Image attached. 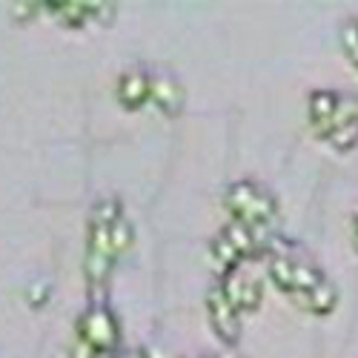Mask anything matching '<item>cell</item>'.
Here are the masks:
<instances>
[{
    "label": "cell",
    "instance_id": "obj_2",
    "mask_svg": "<svg viewBox=\"0 0 358 358\" xmlns=\"http://www.w3.org/2000/svg\"><path fill=\"white\" fill-rule=\"evenodd\" d=\"M78 341L92 347L98 355H109L121 344V321L112 313V307L103 304H89L78 318Z\"/></svg>",
    "mask_w": 358,
    "mask_h": 358
},
{
    "label": "cell",
    "instance_id": "obj_16",
    "mask_svg": "<svg viewBox=\"0 0 358 358\" xmlns=\"http://www.w3.org/2000/svg\"><path fill=\"white\" fill-rule=\"evenodd\" d=\"M117 358H152V355H149L146 350H141V347H138V350H129V352H124V355H117Z\"/></svg>",
    "mask_w": 358,
    "mask_h": 358
},
{
    "label": "cell",
    "instance_id": "obj_8",
    "mask_svg": "<svg viewBox=\"0 0 358 358\" xmlns=\"http://www.w3.org/2000/svg\"><path fill=\"white\" fill-rule=\"evenodd\" d=\"M292 301L301 307L304 313H313V315H330L336 307H338V289L330 284V278L321 281L315 289L310 292H298V295H289Z\"/></svg>",
    "mask_w": 358,
    "mask_h": 358
},
{
    "label": "cell",
    "instance_id": "obj_10",
    "mask_svg": "<svg viewBox=\"0 0 358 358\" xmlns=\"http://www.w3.org/2000/svg\"><path fill=\"white\" fill-rule=\"evenodd\" d=\"M49 15L57 17V23H64V26H86L89 20H95V9L98 3H49L43 6Z\"/></svg>",
    "mask_w": 358,
    "mask_h": 358
},
{
    "label": "cell",
    "instance_id": "obj_9",
    "mask_svg": "<svg viewBox=\"0 0 358 358\" xmlns=\"http://www.w3.org/2000/svg\"><path fill=\"white\" fill-rule=\"evenodd\" d=\"M210 261H213V270H215L218 278H224V275H229L235 270H241V264H244L241 255L232 250V244L227 241L221 232L213 238V244H210Z\"/></svg>",
    "mask_w": 358,
    "mask_h": 358
},
{
    "label": "cell",
    "instance_id": "obj_18",
    "mask_svg": "<svg viewBox=\"0 0 358 358\" xmlns=\"http://www.w3.org/2000/svg\"><path fill=\"white\" fill-rule=\"evenodd\" d=\"M355 247H358V218H355Z\"/></svg>",
    "mask_w": 358,
    "mask_h": 358
},
{
    "label": "cell",
    "instance_id": "obj_15",
    "mask_svg": "<svg viewBox=\"0 0 358 358\" xmlns=\"http://www.w3.org/2000/svg\"><path fill=\"white\" fill-rule=\"evenodd\" d=\"M55 358H103V355H98L92 347H86L83 341H78V338H75L69 347H64V350L57 352Z\"/></svg>",
    "mask_w": 358,
    "mask_h": 358
},
{
    "label": "cell",
    "instance_id": "obj_14",
    "mask_svg": "<svg viewBox=\"0 0 358 358\" xmlns=\"http://www.w3.org/2000/svg\"><path fill=\"white\" fill-rule=\"evenodd\" d=\"M338 38H341V49L350 57V64L358 66V17H347L341 23Z\"/></svg>",
    "mask_w": 358,
    "mask_h": 358
},
{
    "label": "cell",
    "instance_id": "obj_5",
    "mask_svg": "<svg viewBox=\"0 0 358 358\" xmlns=\"http://www.w3.org/2000/svg\"><path fill=\"white\" fill-rule=\"evenodd\" d=\"M307 109L318 138H324L336 124L344 121V95H338L336 89H315L307 98Z\"/></svg>",
    "mask_w": 358,
    "mask_h": 358
},
{
    "label": "cell",
    "instance_id": "obj_12",
    "mask_svg": "<svg viewBox=\"0 0 358 358\" xmlns=\"http://www.w3.org/2000/svg\"><path fill=\"white\" fill-rule=\"evenodd\" d=\"M109 235H112V247H115V255H117V258L127 255V252L132 250V244H135V229H132V224L127 221V215L109 227Z\"/></svg>",
    "mask_w": 358,
    "mask_h": 358
},
{
    "label": "cell",
    "instance_id": "obj_1",
    "mask_svg": "<svg viewBox=\"0 0 358 358\" xmlns=\"http://www.w3.org/2000/svg\"><path fill=\"white\" fill-rule=\"evenodd\" d=\"M224 203L232 215V221L247 227H266L275 229L278 221V203L275 195L266 192L255 181H232L224 192Z\"/></svg>",
    "mask_w": 358,
    "mask_h": 358
},
{
    "label": "cell",
    "instance_id": "obj_3",
    "mask_svg": "<svg viewBox=\"0 0 358 358\" xmlns=\"http://www.w3.org/2000/svg\"><path fill=\"white\" fill-rule=\"evenodd\" d=\"M206 315H210V324H213L215 336L227 347H235L238 338H241V313L232 307V301L221 289V284H213L210 292H206Z\"/></svg>",
    "mask_w": 358,
    "mask_h": 358
},
{
    "label": "cell",
    "instance_id": "obj_13",
    "mask_svg": "<svg viewBox=\"0 0 358 358\" xmlns=\"http://www.w3.org/2000/svg\"><path fill=\"white\" fill-rule=\"evenodd\" d=\"M121 218H124V206L117 203L115 198H101L92 206V215H89L92 224H103V227H112L115 221H121Z\"/></svg>",
    "mask_w": 358,
    "mask_h": 358
},
{
    "label": "cell",
    "instance_id": "obj_4",
    "mask_svg": "<svg viewBox=\"0 0 358 358\" xmlns=\"http://www.w3.org/2000/svg\"><path fill=\"white\" fill-rule=\"evenodd\" d=\"M218 284H221V289L227 292V298L232 301V307L238 313H255L261 307V301H264L261 281L255 275L244 273V270H235V273L218 278Z\"/></svg>",
    "mask_w": 358,
    "mask_h": 358
},
{
    "label": "cell",
    "instance_id": "obj_6",
    "mask_svg": "<svg viewBox=\"0 0 358 358\" xmlns=\"http://www.w3.org/2000/svg\"><path fill=\"white\" fill-rule=\"evenodd\" d=\"M149 101L164 115H181L184 109V86L172 72H149Z\"/></svg>",
    "mask_w": 358,
    "mask_h": 358
},
{
    "label": "cell",
    "instance_id": "obj_7",
    "mask_svg": "<svg viewBox=\"0 0 358 358\" xmlns=\"http://www.w3.org/2000/svg\"><path fill=\"white\" fill-rule=\"evenodd\" d=\"M117 101H121L124 109L135 112L141 106L149 103V72L146 69H127L121 72V78H117Z\"/></svg>",
    "mask_w": 358,
    "mask_h": 358
},
{
    "label": "cell",
    "instance_id": "obj_17",
    "mask_svg": "<svg viewBox=\"0 0 358 358\" xmlns=\"http://www.w3.org/2000/svg\"><path fill=\"white\" fill-rule=\"evenodd\" d=\"M210 358H238L235 352H221V355H210Z\"/></svg>",
    "mask_w": 358,
    "mask_h": 358
},
{
    "label": "cell",
    "instance_id": "obj_11",
    "mask_svg": "<svg viewBox=\"0 0 358 358\" xmlns=\"http://www.w3.org/2000/svg\"><path fill=\"white\" fill-rule=\"evenodd\" d=\"M321 141L330 146V149H336V152H350V149L358 146V121H341V124H336Z\"/></svg>",
    "mask_w": 358,
    "mask_h": 358
}]
</instances>
